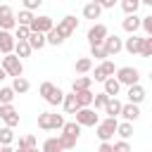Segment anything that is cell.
<instances>
[{"label": "cell", "instance_id": "obj_1", "mask_svg": "<svg viewBox=\"0 0 152 152\" xmlns=\"http://www.w3.org/2000/svg\"><path fill=\"white\" fill-rule=\"evenodd\" d=\"M66 121H64V116L62 114H55V112H40L38 114V128H43V131H62V126H64Z\"/></svg>", "mask_w": 152, "mask_h": 152}, {"label": "cell", "instance_id": "obj_2", "mask_svg": "<svg viewBox=\"0 0 152 152\" xmlns=\"http://www.w3.org/2000/svg\"><path fill=\"white\" fill-rule=\"evenodd\" d=\"M78 135H81V126H78L76 121H69V124H64V126H62V135H59V140H62L64 150H74V147H76V140H78Z\"/></svg>", "mask_w": 152, "mask_h": 152}, {"label": "cell", "instance_id": "obj_3", "mask_svg": "<svg viewBox=\"0 0 152 152\" xmlns=\"http://www.w3.org/2000/svg\"><path fill=\"white\" fill-rule=\"evenodd\" d=\"M116 126H119L116 119H112V116L102 119V121L95 126V135L100 138V142H109V140L114 138V133H116Z\"/></svg>", "mask_w": 152, "mask_h": 152}, {"label": "cell", "instance_id": "obj_4", "mask_svg": "<svg viewBox=\"0 0 152 152\" xmlns=\"http://www.w3.org/2000/svg\"><path fill=\"white\" fill-rule=\"evenodd\" d=\"M5 71H7V76H21L24 74V64H21V59L17 57V55H5L2 57V64H0Z\"/></svg>", "mask_w": 152, "mask_h": 152}, {"label": "cell", "instance_id": "obj_5", "mask_svg": "<svg viewBox=\"0 0 152 152\" xmlns=\"http://www.w3.org/2000/svg\"><path fill=\"white\" fill-rule=\"evenodd\" d=\"M116 81L121 86H135L140 81V71L135 66H121V69H116Z\"/></svg>", "mask_w": 152, "mask_h": 152}, {"label": "cell", "instance_id": "obj_6", "mask_svg": "<svg viewBox=\"0 0 152 152\" xmlns=\"http://www.w3.org/2000/svg\"><path fill=\"white\" fill-rule=\"evenodd\" d=\"M74 116H76V124H78V126H97V124H100V116L95 114L93 107H81Z\"/></svg>", "mask_w": 152, "mask_h": 152}, {"label": "cell", "instance_id": "obj_7", "mask_svg": "<svg viewBox=\"0 0 152 152\" xmlns=\"http://www.w3.org/2000/svg\"><path fill=\"white\" fill-rule=\"evenodd\" d=\"M76 28H78V19H76L74 14H66V17H64V19H62V21L55 26V31H57V33H59L64 40H66V38H69V36H71Z\"/></svg>", "mask_w": 152, "mask_h": 152}, {"label": "cell", "instance_id": "obj_8", "mask_svg": "<svg viewBox=\"0 0 152 152\" xmlns=\"http://www.w3.org/2000/svg\"><path fill=\"white\" fill-rule=\"evenodd\" d=\"M114 71H116V69H114V62H109V59H102V62L95 66V74H93L90 78H93V81H100V83H104L107 78H112V76H114Z\"/></svg>", "mask_w": 152, "mask_h": 152}, {"label": "cell", "instance_id": "obj_9", "mask_svg": "<svg viewBox=\"0 0 152 152\" xmlns=\"http://www.w3.org/2000/svg\"><path fill=\"white\" fill-rule=\"evenodd\" d=\"M17 28V17L10 5H0V31H12Z\"/></svg>", "mask_w": 152, "mask_h": 152}, {"label": "cell", "instance_id": "obj_10", "mask_svg": "<svg viewBox=\"0 0 152 152\" xmlns=\"http://www.w3.org/2000/svg\"><path fill=\"white\" fill-rule=\"evenodd\" d=\"M107 36H109V33H107V26H104V24H93V26L88 28V43H90V45H102Z\"/></svg>", "mask_w": 152, "mask_h": 152}, {"label": "cell", "instance_id": "obj_11", "mask_svg": "<svg viewBox=\"0 0 152 152\" xmlns=\"http://www.w3.org/2000/svg\"><path fill=\"white\" fill-rule=\"evenodd\" d=\"M0 119H2L5 126H10V128L19 126V112H17L12 104H0Z\"/></svg>", "mask_w": 152, "mask_h": 152}, {"label": "cell", "instance_id": "obj_12", "mask_svg": "<svg viewBox=\"0 0 152 152\" xmlns=\"http://www.w3.org/2000/svg\"><path fill=\"white\" fill-rule=\"evenodd\" d=\"M31 31H36V33H48L50 28H55V24H52V19L50 17H45V14H40V17H33V21H31V26H28Z\"/></svg>", "mask_w": 152, "mask_h": 152}, {"label": "cell", "instance_id": "obj_13", "mask_svg": "<svg viewBox=\"0 0 152 152\" xmlns=\"http://www.w3.org/2000/svg\"><path fill=\"white\" fill-rule=\"evenodd\" d=\"M102 45H104V52H107V57H112V55H119V52L124 50V40H121L119 36H107Z\"/></svg>", "mask_w": 152, "mask_h": 152}, {"label": "cell", "instance_id": "obj_14", "mask_svg": "<svg viewBox=\"0 0 152 152\" xmlns=\"http://www.w3.org/2000/svg\"><path fill=\"white\" fill-rule=\"evenodd\" d=\"M14 45H17L14 36L10 31H0V52L2 55H12L14 52Z\"/></svg>", "mask_w": 152, "mask_h": 152}, {"label": "cell", "instance_id": "obj_15", "mask_svg": "<svg viewBox=\"0 0 152 152\" xmlns=\"http://www.w3.org/2000/svg\"><path fill=\"white\" fill-rule=\"evenodd\" d=\"M128 102L131 104H140L142 100H145V88L140 86V83H135V86H128Z\"/></svg>", "mask_w": 152, "mask_h": 152}, {"label": "cell", "instance_id": "obj_16", "mask_svg": "<svg viewBox=\"0 0 152 152\" xmlns=\"http://www.w3.org/2000/svg\"><path fill=\"white\" fill-rule=\"evenodd\" d=\"M140 19H142V17H138V14H126V19L121 21L124 31H126V33H135V31L140 28Z\"/></svg>", "mask_w": 152, "mask_h": 152}, {"label": "cell", "instance_id": "obj_17", "mask_svg": "<svg viewBox=\"0 0 152 152\" xmlns=\"http://www.w3.org/2000/svg\"><path fill=\"white\" fill-rule=\"evenodd\" d=\"M140 48H142V38H138L135 33H131V38H126L124 43V50H128L131 55H140Z\"/></svg>", "mask_w": 152, "mask_h": 152}, {"label": "cell", "instance_id": "obj_18", "mask_svg": "<svg viewBox=\"0 0 152 152\" xmlns=\"http://www.w3.org/2000/svg\"><path fill=\"white\" fill-rule=\"evenodd\" d=\"M121 107H124V102H119L116 97H109V100H107V104H104V114H107V116H112V119H116V116L121 114Z\"/></svg>", "mask_w": 152, "mask_h": 152}, {"label": "cell", "instance_id": "obj_19", "mask_svg": "<svg viewBox=\"0 0 152 152\" xmlns=\"http://www.w3.org/2000/svg\"><path fill=\"white\" fill-rule=\"evenodd\" d=\"M90 86H93V78H90V76H78V78H74V83H71V93L90 90Z\"/></svg>", "mask_w": 152, "mask_h": 152}, {"label": "cell", "instance_id": "obj_20", "mask_svg": "<svg viewBox=\"0 0 152 152\" xmlns=\"http://www.w3.org/2000/svg\"><path fill=\"white\" fill-rule=\"evenodd\" d=\"M62 104H64V112H66V114H76V112L81 109L74 93H64V102H62Z\"/></svg>", "mask_w": 152, "mask_h": 152}, {"label": "cell", "instance_id": "obj_21", "mask_svg": "<svg viewBox=\"0 0 152 152\" xmlns=\"http://www.w3.org/2000/svg\"><path fill=\"white\" fill-rule=\"evenodd\" d=\"M121 116H124V121H135L138 116H140V109H138V104H124L121 107Z\"/></svg>", "mask_w": 152, "mask_h": 152}, {"label": "cell", "instance_id": "obj_22", "mask_svg": "<svg viewBox=\"0 0 152 152\" xmlns=\"http://www.w3.org/2000/svg\"><path fill=\"white\" fill-rule=\"evenodd\" d=\"M100 14H102V7H100L97 2H93V0L83 7V17H86V19H100Z\"/></svg>", "mask_w": 152, "mask_h": 152}, {"label": "cell", "instance_id": "obj_23", "mask_svg": "<svg viewBox=\"0 0 152 152\" xmlns=\"http://www.w3.org/2000/svg\"><path fill=\"white\" fill-rule=\"evenodd\" d=\"M45 33H36V31H31V36H28V45H31V50H40V48H45Z\"/></svg>", "mask_w": 152, "mask_h": 152}, {"label": "cell", "instance_id": "obj_24", "mask_svg": "<svg viewBox=\"0 0 152 152\" xmlns=\"http://www.w3.org/2000/svg\"><path fill=\"white\" fill-rule=\"evenodd\" d=\"M76 95V102H78V107H93V93L90 90H78V93H74Z\"/></svg>", "mask_w": 152, "mask_h": 152}, {"label": "cell", "instance_id": "obj_25", "mask_svg": "<svg viewBox=\"0 0 152 152\" xmlns=\"http://www.w3.org/2000/svg\"><path fill=\"white\" fill-rule=\"evenodd\" d=\"M43 152H64V145L59 138H48L43 142Z\"/></svg>", "mask_w": 152, "mask_h": 152}, {"label": "cell", "instance_id": "obj_26", "mask_svg": "<svg viewBox=\"0 0 152 152\" xmlns=\"http://www.w3.org/2000/svg\"><path fill=\"white\" fill-rule=\"evenodd\" d=\"M119 90H121V83H119L114 76L104 81V93H107L109 97H116V95H119Z\"/></svg>", "mask_w": 152, "mask_h": 152}, {"label": "cell", "instance_id": "obj_27", "mask_svg": "<svg viewBox=\"0 0 152 152\" xmlns=\"http://www.w3.org/2000/svg\"><path fill=\"white\" fill-rule=\"evenodd\" d=\"M33 50H31V45H28V40H17V45H14V55L21 59V57H28Z\"/></svg>", "mask_w": 152, "mask_h": 152}, {"label": "cell", "instance_id": "obj_28", "mask_svg": "<svg viewBox=\"0 0 152 152\" xmlns=\"http://www.w3.org/2000/svg\"><path fill=\"white\" fill-rule=\"evenodd\" d=\"M74 69H76V74H88L93 69V59L90 57H81V59H76Z\"/></svg>", "mask_w": 152, "mask_h": 152}, {"label": "cell", "instance_id": "obj_29", "mask_svg": "<svg viewBox=\"0 0 152 152\" xmlns=\"http://www.w3.org/2000/svg\"><path fill=\"white\" fill-rule=\"evenodd\" d=\"M28 88H31V83H28L24 76H17V78H14V83H12V90H14V93H19V95H21V93H28Z\"/></svg>", "mask_w": 152, "mask_h": 152}, {"label": "cell", "instance_id": "obj_30", "mask_svg": "<svg viewBox=\"0 0 152 152\" xmlns=\"http://www.w3.org/2000/svg\"><path fill=\"white\" fill-rule=\"evenodd\" d=\"M116 133L121 135V140H128V138L133 135V124H131V121H124V124H119V126H116Z\"/></svg>", "mask_w": 152, "mask_h": 152}, {"label": "cell", "instance_id": "obj_31", "mask_svg": "<svg viewBox=\"0 0 152 152\" xmlns=\"http://www.w3.org/2000/svg\"><path fill=\"white\" fill-rule=\"evenodd\" d=\"M14 95H17V93L12 90V86H10V88H7V86H5V88H0V104H12Z\"/></svg>", "mask_w": 152, "mask_h": 152}, {"label": "cell", "instance_id": "obj_32", "mask_svg": "<svg viewBox=\"0 0 152 152\" xmlns=\"http://www.w3.org/2000/svg\"><path fill=\"white\" fill-rule=\"evenodd\" d=\"M31 21H33V12L21 10V12H19V17H17V26H31Z\"/></svg>", "mask_w": 152, "mask_h": 152}, {"label": "cell", "instance_id": "obj_33", "mask_svg": "<svg viewBox=\"0 0 152 152\" xmlns=\"http://www.w3.org/2000/svg\"><path fill=\"white\" fill-rule=\"evenodd\" d=\"M45 102H48V104H62V102H64V90H62V88H55L52 95H50Z\"/></svg>", "mask_w": 152, "mask_h": 152}, {"label": "cell", "instance_id": "obj_34", "mask_svg": "<svg viewBox=\"0 0 152 152\" xmlns=\"http://www.w3.org/2000/svg\"><path fill=\"white\" fill-rule=\"evenodd\" d=\"M12 140H14V131H12L10 126L0 128V145H10Z\"/></svg>", "mask_w": 152, "mask_h": 152}, {"label": "cell", "instance_id": "obj_35", "mask_svg": "<svg viewBox=\"0 0 152 152\" xmlns=\"http://www.w3.org/2000/svg\"><path fill=\"white\" fill-rule=\"evenodd\" d=\"M57 86L55 83H50V81H45V83H40V88H38V93L43 95V100H48L50 95H52V90H55Z\"/></svg>", "mask_w": 152, "mask_h": 152}, {"label": "cell", "instance_id": "obj_36", "mask_svg": "<svg viewBox=\"0 0 152 152\" xmlns=\"http://www.w3.org/2000/svg\"><path fill=\"white\" fill-rule=\"evenodd\" d=\"M107 100H109V95L102 90V93H97L95 97H93V104H95V109H104V104H107Z\"/></svg>", "mask_w": 152, "mask_h": 152}, {"label": "cell", "instance_id": "obj_37", "mask_svg": "<svg viewBox=\"0 0 152 152\" xmlns=\"http://www.w3.org/2000/svg\"><path fill=\"white\" fill-rule=\"evenodd\" d=\"M138 7H140V2H131V0H121V10H124L126 14H135V12H138Z\"/></svg>", "mask_w": 152, "mask_h": 152}, {"label": "cell", "instance_id": "obj_38", "mask_svg": "<svg viewBox=\"0 0 152 152\" xmlns=\"http://www.w3.org/2000/svg\"><path fill=\"white\" fill-rule=\"evenodd\" d=\"M28 36H31V28H28V26H17L14 40H28Z\"/></svg>", "mask_w": 152, "mask_h": 152}, {"label": "cell", "instance_id": "obj_39", "mask_svg": "<svg viewBox=\"0 0 152 152\" xmlns=\"http://www.w3.org/2000/svg\"><path fill=\"white\" fill-rule=\"evenodd\" d=\"M140 55H142V57H152V36L142 38V48H140Z\"/></svg>", "mask_w": 152, "mask_h": 152}, {"label": "cell", "instance_id": "obj_40", "mask_svg": "<svg viewBox=\"0 0 152 152\" xmlns=\"http://www.w3.org/2000/svg\"><path fill=\"white\" fill-rule=\"evenodd\" d=\"M90 55L95 59H107V52H104V45H90Z\"/></svg>", "mask_w": 152, "mask_h": 152}, {"label": "cell", "instance_id": "obj_41", "mask_svg": "<svg viewBox=\"0 0 152 152\" xmlns=\"http://www.w3.org/2000/svg\"><path fill=\"white\" fill-rule=\"evenodd\" d=\"M140 28H142V31H145L147 36H152V14H150V17H142V19H140Z\"/></svg>", "mask_w": 152, "mask_h": 152}, {"label": "cell", "instance_id": "obj_42", "mask_svg": "<svg viewBox=\"0 0 152 152\" xmlns=\"http://www.w3.org/2000/svg\"><path fill=\"white\" fill-rule=\"evenodd\" d=\"M19 147H36V135H24V138H19Z\"/></svg>", "mask_w": 152, "mask_h": 152}, {"label": "cell", "instance_id": "obj_43", "mask_svg": "<svg viewBox=\"0 0 152 152\" xmlns=\"http://www.w3.org/2000/svg\"><path fill=\"white\" fill-rule=\"evenodd\" d=\"M114 152H131L128 140H119V142H114Z\"/></svg>", "mask_w": 152, "mask_h": 152}, {"label": "cell", "instance_id": "obj_44", "mask_svg": "<svg viewBox=\"0 0 152 152\" xmlns=\"http://www.w3.org/2000/svg\"><path fill=\"white\" fill-rule=\"evenodd\" d=\"M40 2H43V0H24V10H28V12H33L36 7H40Z\"/></svg>", "mask_w": 152, "mask_h": 152}, {"label": "cell", "instance_id": "obj_45", "mask_svg": "<svg viewBox=\"0 0 152 152\" xmlns=\"http://www.w3.org/2000/svg\"><path fill=\"white\" fill-rule=\"evenodd\" d=\"M97 152H114V145H112V142H100Z\"/></svg>", "mask_w": 152, "mask_h": 152}, {"label": "cell", "instance_id": "obj_46", "mask_svg": "<svg viewBox=\"0 0 152 152\" xmlns=\"http://www.w3.org/2000/svg\"><path fill=\"white\" fill-rule=\"evenodd\" d=\"M93 2H97L100 7H114L116 5V0H93Z\"/></svg>", "mask_w": 152, "mask_h": 152}, {"label": "cell", "instance_id": "obj_47", "mask_svg": "<svg viewBox=\"0 0 152 152\" xmlns=\"http://www.w3.org/2000/svg\"><path fill=\"white\" fill-rule=\"evenodd\" d=\"M14 152H38V147H19V150H14Z\"/></svg>", "mask_w": 152, "mask_h": 152}, {"label": "cell", "instance_id": "obj_48", "mask_svg": "<svg viewBox=\"0 0 152 152\" xmlns=\"http://www.w3.org/2000/svg\"><path fill=\"white\" fill-rule=\"evenodd\" d=\"M0 152H14V150H12L10 145H2V147H0Z\"/></svg>", "mask_w": 152, "mask_h": 152}, {"label": "cell", "instance_id": "obj_49", "mask_svg": "<svg viewBox=\"0 0 152 152\" xmlns=\"http://www.w3.org/2000/svg\"><path fill=\"white\" fill-rule=\"evenodd\" d=\"M5 76H7V71H5L2 66H0V81H5Z\"/></svg>", "mask_w": 152, "mask_h": 152}, {"label": "cell", "instance_id": "obj_50", "mask_svg": "<svg viewBox=\"0 0 152 152\" xmlns=\"http://www.w3.org/2000/svg\"><path fill=\"white\" fill-rule=\"evenodd\" d=\"M140 5H150L152 7V0H140Z\"/></svg>", "mask_w": 152, "mask_h": 152}, {"label": "cell", "instance_id": "obj_51", "mask_svg": "<svg viewBox=\"0 0 152 152\" xmlns=\"http://www.w3.org/2000/svg\"><path fill=\"white\" fill-rule=\"evenodd\" d=\"M131 2H140V0H131Z\"/></svg>", "mask_w": 152, "mask_h": 152}, {"label": "cell", "instance_id": "obj_52", "mask_svg": "<svg viewBox=\"0 0 152 152\" xmlns=\"http://www.w3.org/2000/svg\"><path fill=\"white\" fill-rule=\"evenodd\" d=\"M150 81H152V74H150Z\"/></svg>", "mask_w": 152, "mask_h": 152}, {"label": "cell", "instance_id": "obj_53", "mask_svg": "<svg viewBox=\"0 0 152 152\" xmlns=\"http://www.w3.org/2000/svg\"><path fill=\"white\" fill-rule=\"evenodd\" d=\"M0 147H2V145H0Z\"/></svg>", "mask_w": 152, "mask_h": 152}]
</instances>
